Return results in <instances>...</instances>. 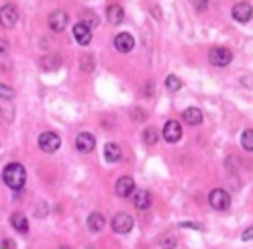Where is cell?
<instances>
[{"instance_id": "cell-20", "label": "cell", "mask_w": 253, "mask_h": 249, "mask_svg": "<svg viewBox=\"0 0 253 249\" xmlns=\"http://www.w3.org/2000/svg\"><path fill=\"white\" fill-rule=\"evenodd\" d=\"M157 139H160V133H157L155 129H145V131H143V141H145L147 145H155Z\"/></svg>"}, {"instance_id": "cell-2", "label": "cell", "mask_w": 253, "mask_h": 249, "mask_svg": "<svg viewBox=\"0 0 253 249\" xmlns=\"http://www.w3.org/2000/svg\"><path fill=\"white\" fill-rule=\"evenodd\" d=\"M231 59H233V53L227 49V47H212L209 51V61H211V66H216V68H225L231 64Z\"/></svg>"}, {"instance_id": "cell-4", "label": "cell", "mask_w": 253, "mask_h": 249, "mask_svg": "<svg viewBox=\"0 0 253 249\" xmlns=\"http://www.w3.org/2000/svg\"><path fill=\"white\" fill-rule=\"evenodd\" d=\"M59 145H61L59 135H55V133H41V137H39V147H41L45 153L57 151Z\"/></svg>"}, {"instance_id": "cell-6", "label": "cell", "mask_w": 253, "mask_h": 249, "mask_svg": "<svg viewBox=\"0 0 253 249\" xmlns=\"http://www.w3.org/2000/svg\"><path fill=\"white\" fill-rule=\"evenodd\" d=\"M164 139L168 143H176L182 139V127L178 121H168L164 124Z\"/></svg>"}, {"instance_id": "cell-3", "label": "cell", "mask_w": 253, "mask_h": 249, "mask_svg": "<svg viewBox=\"0 0 253 249\" xmlns=\"http://www.w3.org/2000/svg\"><path fill=\"white\" fill-rule=\"evenodd\" d=\"M209 202H211V207H212L214 210H227V208L231 207V196H229V192H227V190L216 188V190H212V192H211Z\"/></svg>"}, {"instance_id": "cell-25", "label": "cell", "mask_w": 253, "mask_h": 249, "mask_svg": "<svg viewBox=\"0 0 253 249\" xmlns=\"http://www.w3.org/2000/svg\"><path fill=\"white\" fill-rule=\"evenodd\" d=\"M145 119H147V115H145L143 108H135V111H133V121H137V123H143Z\"/></svg>"}, {"instance_id": "cell-28", "label": "cell", "mask_w": 253, "mask_h": 249, "mask_svg": "<svg viewBox=\"0 0 253 249\" xmlns=\"http://www.w3.org/2000/svg\"><path fill=\"white\" fill-rule=\"evenodd\" d=\"M251 235H253V231H251V229H245V233H243V239H245V241H249V239H251Z\"/></svg>"}, {"instance_id": "cell-23", "label": "cell", "mask_w": 253, "mask_h": 249, "mask_svg": "<svg viewBox=\"0 0 253 249\" xmlns=\"http://www.w3.org/2000/svg\"><path fill=\"white\" fill-rule=\"evenodd\" d=\"M80 68H82V72H92L94 70V57L92 55H82L80 57Z\"/></svg>"}, {"instance_id": "cell-24", "label": "cell", "mask_w": 253, "mask_h": 249, "mask_svg": "<svg viewBox=\"0 0 253 249\" xmlns=\"http://www.w3.org/2000/svg\"><path fill=\"white\" fill-rule=\"evenodd\" d=\"M176 235H166L164 239H162V247L164 249H173V247H176Z\"/></svg>"}, {"instance_id": "cell-21", "label": "cell", "mask_w": 253, "mask_h": 249, "mask_svg": "<svg viewBox=\"0 0 253 249\" xmlns=\"http://www.w3.org/2000/svg\"><path fill=\"white\" fill-rule=\"evenodd\" d=\"M166 86H168V90H171V92H178V90L182 88V82H180L178 76H168V78H166Z\"/></svg>"}, {"instance_id": "cell-10", "label": "cell", "mask_w": 253, "mask_h": 249, "mask_svg": "<svg viewBox=\"0 0 253 249\" xmlns=\"http://www.w3.org/2000/svg\"><path fill=\"white\" fill-rule=\"evenodd\" d=\"M115 47H117L121 53H129V51L135 47L133 35H129V33H119V35L115 37Z\"/></svg>"}, {"instance_id": "cell-27", "label": "cell", "mask_w": 253, "mask_h": 249, "mask_svg": "<svg viewBox=\"0 0 253 249\" xmlns=\"http://www.w3.org/2000/svg\"><path fill=\"white\" fill-rule=\"evenodd\" d=\"M0 94H6V96H12V90H10V88H6V86H2V84H0Z\"/></svg>"}, {"instance_id": "cell-11", "label": "cell", "mask_w": 253, "mask_h": 249, "mask_svg": "<svg viewBox=\"0 0 253 249\" xmlns=\"http://www.w3.org/2000/svg\"><path fill=\"white\" fill-rule=\"evenodd\" d=\"M117 194L121 196V198H126V196H131L133 192H135V182H133V178H129V176H123V178H119V182H117Z\"/></svg>"}, {"instance_id": "cell-30", "label": "cell", "mask_w": 253, "mask_h": 249, "mask_svg": "<svg viewBox=\"0 0 253 249\" xmlns=\"http://www.w3.org/2000/svg\"><path fill=\"white\" fill-rule=\"evenodd\" d=\"M59 249H72V247H66V245H61V247H59Z\"/></svg>"}, {"instance_id": "cell-8", "label": "cell", "mask_w": 253, "mask_h": 249, "mask_svg": "<svg viewBox=\"0 0 253 249\" xmlns=\"http://www.w3.org/2000/svg\"><path fill=\"white\" fill-rule=\"evenodd\" d=\"M231 14H233V19H235V21L247 23V21L251 19V14H253V8H251V4H247V2H239V4H235V6H233Z\"/></svg>"}, {"instance_id": "cell-7", "label": "cell", "mask_w": 253, "mask_h": 249, "mask_svg": "<svg viewBox=\"0 0 253 249\" xmlns=\"http://www.w3.org/2000/svg\"><path fill=\"white\" fill-rule=\"evenodd\" d=\"M133 229V219L129 214H125V212H121V214H117L115 219H113V231L115 233H121V235H125V233H129Z\"/></svg>"}, {"instance_id": "cell-16", "label": "cell", "mask_w": 253, "mask_h": 249, "mask_svg": "<svg viewBox=\"0 0 253 249\" xmlns=\"http://www.w3.org/2000/svg\"><path fill=\"white\" fill-rule=\"evenodd\" d=\"M104 160L108 164H117L121 160V147L117 143H106L104 145Z\"/></svg>"}, {"instance_id": "cell-1", "label": "cell", "mask_w": 253, "mask_h": 249, "mask_svg": "<svg viewBox=\"0 0 253 249\" xmlns=\"http://www.w3.org/2000/svg\"><path fill=\"white\" fill-rule=\"evenodd\" d=\"M2 180L8 188L12 190H21L25 186V180H27V172L21 164H8L4 169H2Z\"/></svg>"}, {"instance_id": "cell-19", "label": "cell", "mask_w": 253, "mask_h": 249, "mask_svg": "<svg viewBox=\"0 0 253 249\" xmlns=\"http://www.w3.org/2000/svg\"><path fill=\"white\" fill-rule=\"evenodd\" d=\"M182 117L188 124H200L202 123V113L198 111V108H186Z\"/></svg>"}, {"instance_id": "cell-13", "label": "cell", "mask_w": 253, "mask_h": 249, "mask_svg": "<svg viewBox=\"0 0 253 249\" xmlns=\"http://www.w3.org/2000/svg\"><path fill=\"white\" fill-rule=\"evenodd\" d=\"M74 37H76V41L80 43V45H88V43L92 41L90 27H88V25H84V23H78V25L74 27Z\"/></svg>"}, {"instance_id": "cell-15", "label": "cell", "mask_w": 253, "mask_h": 249, "mask_svg": "<svg viewBox=\"0 0 253 249\" xmlns=\"http://www.w3.org/2000/svg\"><path fill=\"white\" fill-rule=\"evenodd\" d=\"M10 225L19 233H27L29 231V221H27V216L23 212H12L10 214Z\"/></svg>"}, {"instance_id": "cell-5", "label": "cell", "mask_w": 253, "mask_h": 249, "mask_svg": "<svg viewBox=\"0 0 253 249\" xmlns=\"http://www.w3.org/2000/svg\"><path fill=\"white\" fill-rule=\"evenodd\" d=\"M17 21H19V10L12 4H4L2 8H0V25L2 27L10 29V27L17 25Z\"/></svg>"}, {"instance_id": "cell-14", "label": "cell", "mask_w": 253, "mask_h": 249, "mask_svg": "<svg viewBox=\"0 0 253 249\" xmlns=\"http://www.w3.org/2000/svg\"><path fill=\"white\" fill-rule=\"evenodd\" d=\"M106 19H108L110 25H121L123 19H125V12H123V8L119 4H110L106 8Z\"/></svg>"}, {"instance_id": "cell-18", "label": "cell", "mask_w": 253, "mask_h": 249, "mask_svg": "<svg viewBox=\"0 0 253 249\" xmlns=\"http://www.w3.org/2000/svg\"><path fill=\"white\" fill-rule=\"evenodd\" d=\"M135 207H137L139 210H147V208L151 207V194H149L147 190H139V192L135 194Z\"/></svg>"}, {"instance_id": "cell-29", "label": "cell", "mask_w": 253, "mask_h": 249, "mask_svg": "<svg viewBox=\"0 0 253 249\" xmlns=\"http://www.w3.org/2000/svg\"><path fill=\"white\" fill-rule=\"evenodd\" d=\"M12 245H14L12 241H2V249H14Z\"/></svg>"}, {"instance_id": "cell-26", "label": "cell", "mask_w": 253, "mask_h": 249, "mask_svg": "<svg viewBox=\"0 0 253 249\" xmlns=\"http://www.w3.org/2000/svg\"><path fill=\"white\" fill-rule=\"evenodd\" d=\"M35 214H37V216H41V219H43V216H47V205H45V202H37V207H35Z\"/></svg>"}, {"instance_id": "cell-12", "label": "cell", "mask_w": 253, "mask_h": 249, "mask_svg": "<svg viewBox=\"0 0 253 249\" xmlns=\"http://www.w3.org/2000/svg\"><path fill=\"white\" fill-rule=\"evenodd\" d=\"M94 145H96V139H94V135H90V133H80L76 139V147L82 153H90L94 149Z\"/></svg>"}, {"instance_id": "cell-9", "label": "cell", "mask_w": 253, "mask_h": 249, "mask_svg": "<svg viewBox=\"0 0 253 249\" xmlns=\"http://www.w3.org/2000/svg\"><path fill=\"white\" fill-rule=\"evenodd\" d=\"M68 27V14L63 10H55L49 14V29L55 31V33H59V31H63Z\"/></svg>"}, {"instance_id": "cell-22", "label": "cell", "mask_w": 253, "mask_h": 249, "mask_svg": "<svg viewBox=\"0 0 253 249\" xmlns=\"http://www.w3.org/2000/svg\"><path fill=\"white\" fill-rule=\"evenodd\" d=\"M241 143H243V149H245V151H251V149H253V133H251V129H245V131H243Z\"/></svg>"}, {"instance_id": "cell-17", "label": "cell", "mask_w": 253, "mask_h": 249, "mask_svg": "<svg viewBox=\"0 0 253 249\" xmlns=\"http://www.w3.org/2000/svg\"><path fill=\"white\" fill-rule=\"evenodd\" d=\"M104 225H106L104 214H100V212H92V214L88 216V229H90V231L98 233V231L104 229Z\"/></svg>"}]
</instances>
